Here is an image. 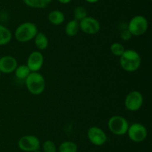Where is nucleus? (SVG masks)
<instances>
[{
    "instance_id": "1",
    "label": "nucleus",
    "mask_w": 152,
    "mask_h": 152,
    "mask_svg": "<svg viewBox=\"0 0 152 152\" xmlns=\"http://www.w3.org/2000/svg\"><path fill=\"white\" fill-rule=\"evenodd\" d=\"M120 65L123 70L128 72H134L141 65V57L134 49H126L120 57Z\"/></svg>"
},
{
    "instance_id": "2",
    "label": "nucleus",
    "mask_w": 152,
    "mask_h": 152,
    "mask_svg": "<svg viewBox=\"0 0 152 152\" xmlns=\"http://www.w3.org/2000/svg\"><path fill=\"white\" fill-rule=\"evenodd\" d=\"M25 83L27 89L32 95H40L45 89V79L39 72L30 73L29 75L25 79Z\"/></svg>"
},
{
    "instance_id": "3",
    "label": "nucleus",
    "mask_w": 152,
    "mask_h": 152,
    "mask_svg": "<svg viewBox=\"0 0 152 152\" xmlns=\"http://www.w3.org/2000/svg\"><path fill=\"white\" fill-rule=\"evenodd\" d=\"M38 31V28L34 22H25L16 28L14 36L19 43H27L34 40Z\"/></svg>"
},
{
    "instance_id": "4",
    "label": "nucleus",
    "mask_w": 152,
    "mask_h": 152,
    "mask_svg": "<svg viewBox=\"0 0 152 152\" xmlns=\"http://www.w3.org/2000/svg\"><path fill=\"white\" fill-rule=\"evenodd\" d=\"M148 28V19L142 15H136L129 21L127 29L132 36L140 37L146 33Z\"/></svg>"
},
{
    "instance_id": "5",
    "label": "nucleus",
    "mask_w": 152,
    "mask_h": 152,
    "mask_svg": "<svg viewBox=\"0 0 152 152\" xmlns=\"http://www.w3.org/2000/svg\"><path fill=\"white\" fill-rule=\"evenodd\" d=\"M129 127V124L127 119L120 115L113 116L108 119V129L116 136H123L126 134Z\"/></svg>"
},
{
    "instance_id": "6",
    "label": "nucleus",
    "mask_w": 152,
    "mask_h": 152,
    "mask_svg": "<svg viewBox=\"0 0 152 152\" xmlns=\"http://www.w3.org/2000/svg\"><path fill=\"white\" fill-rule=\"evenodd\" d=\"M126 134L132 142L140 143L146 139L148 137V130L142 124L135 122L129 125Z\"/></svg>"
},
{
    "instance_id": "7",
    "label": "nucleus",
    "mask_w": 152,
    "mask_h": 152,
    "mask_svg": "<svg viewBox=\"0 0 152 152\" xmlns=\"http://www.w3.org/2000/svg\"><path fill=\"white\" fill-rule=\"evenodd\" d=\"M18 147L24 152H33L39 150L41 142L39 139L34 135H25L18 141Z\"/></svg>"
},
{
    "instance_id": "8",
    "label": "nucleus",
    "mask_w": 152,
    "mask_h": 152,
    "mask_svg": "<svg viewBox=\"0 0 152 152\" xmlns=\"http://www.w3.org/2000/svg\"><path fill=\"white\" fill-rule=\"evenodd\" d=\"M143 104V96L140 91L133 90L129 92L125 98V107L128 110L136 112Z\"/></svg>"
},
{
    "instance_id": "9",
    "label": "nucleus",
    "mask_w": 152,
    "mask_h": 152,
    "mask_svg": "<svg viewBox=\"0 0 152 152\" xmlns=\"http://www.w3.org/2000/svg\"><path fill=\"white\" fill-rule=\"evenodd\" d=\"M87 137L91 144L96 146H102L106 143L108 137L102 128L92 126L87 131Z\"/></svg>"
},
{
    "instance_id": "10",
    "label": "nucleus",
    "mask_w": 152,
    "mask_h": 152,
    "mask_svg": "<svg viewBox=\"0 0 152 152\" xmlns=\"http://www.w3.org/2000/svg\"><path fill=\"white\" fill-rule=\"evenodd\" d=\"M79 22L80 29L86 34L94 35L100 31V22L94 17L87 16Z\"/></svg>"
},
{
    "instance_id": "11",
    "label": "nucleus",
    "mask_w": 152,
    "mask_h": 152,
    "mask_svg": "<svg viewBox=\"0 0 152 152\" xmlns=\"http://www.w3.org/2000/svg\"><path fill=\"white\" fill-rule=\"evenodd\" d=\"M44 63V56L40 51H34L28 56L27 64L31 72H39Z\"/></svg>"
},
{
    "instance_id": "12",
    "label": "nucleus",
    "mask_w": 152,
    "mask_h": 152,
    "mask_svg": "<svg viewBox=\"0 0 152 152\" xmlns=\"http://www.w3.org/2000/svg\"><path fill=\"white\" fill-rule=\"evenodd\" d=\"M18 62L16 58L10 55H4L0 58V72L4 74L14 72Z\"/></svg>"
},
{
    "instance_id": "13",
    "label": "nucleus",
    "mask_w": 152,
    "mask_h": 152,
    "mask_svg": "<svg viewBox=\"0 0 152 152\" xmlns=\"http://www.w3.org/2000/svg\"><path fill=\"white\" fill-rule=\"evenodd\" d=\"M48 20L51 25H60L65 22V16L62 11L59 10H53L48 15Z\"/></svg>"
},
{
    "instance_id": "14",
    "label": "nucleus",
    "mask_w": 152,
    "mask_h": 152,
    "mask_svg": "<svg viewBox=\"0 0 152 152\" xmlns=\"http://www.w3.org/2000/svg\"><path fill=\"white\" fill-rule=\"evenodd\" d=\"M34 44L39 51L45 50L48 48L49 44V40L47 36L41 31H38L37 35L34 38Z\"/></svg>"
},
{
    "instance_id": "15",
    "label": "nucleus",
    "mask_w": 152,
    "mask_h": 152,
    "mask_svg": "<svg viewBox=\"0 0 152 152\" xmlns=\"http://www.w3.org/2000/svg\"><path fill=\"white\" fill-rule=\"evenodd\" d=\"M80 29V22L75 19H71L68 21L65 27V32L68 37H75L77 35Z\"/></svg>"
},
{
    "instance_id": "16",
    "label": "nucleus",
    "mask_w": 152,
    "mask_h": 152,
    "mask_svg": "<svg viewBox=\"0 0 152 152\" xmlns=\"http://www.w3.org/2000/svg\"><path fill=\"white\" fill-rule=\"evenodd\" d=\"M24 4L31 8L42 9L48 7L53 0H22Z\"/></svg>"
},
{
    "instance_id": "17",
    "label": "nucleus",
    "mask_w": 152,
    "mask_h": 152,
    "mask_svg": "<svg viewBox=\"0 0 152 152\" xmlns=\"http://www.w3.org/2000/svg\"><path fill=\"white\" fill-rule=\"evenodd\" d=\"M12 39V34L6 26L0 24V46L7 45Z\"/></svg>"
},
{
    "instance_id": "18",
    "label": "nucleus",
    "mask_w": 152,
    "mask_h": 152,
    "mask_svg": "<svg viewBox=\"0 0 152 152\" xmlns=\"http://www.w3.org/2000/svg\"><path fill=\"white\" fill-rule=\"evenodd\" d=\"M58 152H77L78 146L72 141L62 142L58 147Z\"/></svg>"
},
{
    "instance_id": "19",
    "label": "nucleus",
    "mask_w": 152,
    "mask_h": 152,
    "mask_svg": "<svg viewBox=\"0 0 152 152\" xmlns=\"http://www.w3.org/2000/svg\"><path fill=\"white\" fill-rule=\"evenodd\" d=\"M31 70L29 69V68L28 67V66L25 64V65H20V66H17V67L15 69L14 73L15 75L17 78L19 79H23L25 80L29 74L31 73Z\"/></svg>"
},
{
    "instance_id": "20",
    "label": "nucleus",
    "mask_w": 152,
    "mask_h": 152,
    "mask_svg": "<svg viewBox=\"0 0 152 152\" xmlns=\"http://www.w3.org/2000/svg\"><path fill=\"white\" fill-rule=\"evenodd\" d=\"M73 14H74V19L80 22L88 16L87 9L84 6H77L74 9Z\"/></svg>"
},
{
    "instance_id": "21",
    "label": "nucleus",
    "mask_w": 152,
    "mask_h": 152,
    "mask_svg": "<svg viewBox=\"0 0 152 152\" xmlns=\"http://www.w3.org/2000/svg\"><path fill=\"white\" fill-rule=\"evenodd\" d=\"M125 50H126V49H125L124 46L122 43H117V42L112 43L110 46L111 53L114 55V56L120 57L125 52Z\"/></svg>"
},
{
    "instance_id": "22",
    "label": "nucleus",
    "mask_w": 152,
    "mask_h": 152,
    "mask_svg": "<svg viewBox=\"0 0 152 152\" xmlns=\"http://www.w3.org/2000/svg\"><path fill=\"white\" fill-rule=\"evenodd\" d=\"M43 152H57V147L54 142L52 140H46L43 142L42 146Z\"/></svg>"
},
{
    "instance_id": "23",
    "label": "nucleus",
    "mask_w": 152,
    "mask_h": 152,
    "mask_svg": "<svg viewBox=\"0 0 152 152\" xmlns=\"http://www.w3.org/2000/svg\"><path fill=\"white\" fill-rule=\"evenodd\" d=\"M132 34L129 32V31L128 29L124 30V31H122L121 34H120V38H121L122 40H124V41L129 40L131 38H132Z\"/></svg>"
},
{
    "instance_id": "24",
    "label": "nucleus",
    "mask_w": 152,
    "mask_h": 152,
    "mask_svg": "<svg viewBox=\"0 0 152 152\" xmlns=\"http://www.w3.org/2000/svg\"><path fill=\"white\" fill-rule=\"evenodd\" d=\"M57 1L62 4H69L72 0H57Z\"/></svg>"
},
{
    "instance_id": "25",
    "label": "nucleus",
    "mask_w": 152,
    "mask_h": 152,
    "mask_svg": "<svg viewBox=\"0 0 152 152\" xmlns=\"http://www.w3.org/2000/svg\"><path fill=\"white\" fill-rule=\"evenodd\" d=\"M86 1H87L88 3H91V4H94V3H96L99 1V0H85Z\"/></svg>"
},
{
    "instance_id": "26",
    "label": "nucleus",
    "mask_w": 152,
    "mask_h": 152,
    "mask_svg": "<svg viewBox=\"0 0 152 152\" xmlns=\"http://www.w3.org/2000/svg\"><path fill=\"white\" fill-rule=\"evenodd\" d=\"M33 152H42V151H41L40 150H37V151H33Z\"/></svg>"
},
{
    "instance_id": "27",
    "label": "nucleus",
    "mask_w": 152,
    "mask_h": 152,
    "mask_svg": "<svg viewBox=\"0 0 152 152\" xmlns=\"http://www.w3.org/2000/svg\"><path fill=\"white\" fill-rule=\"evenodd\" d=\"M1 72H0V77H1Z\"/></svg>"
}]
</instances>
